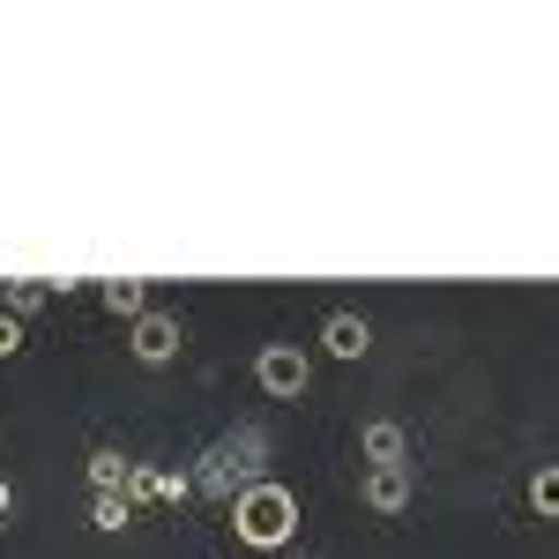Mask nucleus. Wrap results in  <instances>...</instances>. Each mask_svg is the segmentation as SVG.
Returning a JSON list of instances; mask_svg holds the SVG:
<instances>
[{
    "label": "nucleus",
    "mask_w": 559,
    "mask_h": 559,
    "mask_svg": "<svg viewBox=\"0 0 559 559\" xmlns=\"http://www.w3.org/2000/svg\"><path fill=\"white\" fill-rule=\"evenodd\" d=\"M530 508H537V522H559V463L530 471Z\"/></svg>",
    "instance_id": "obj_10"
},
{
    "label": "nucleus",
    "mask_w": 559,
    "mask_h": 559,
    "mask_svg": "<svg viewBox=\"0 0 559 559\" xmlns=\"http://www.w3.org/2000/svg\"><path fill=\"white\" fill-rule=\"evenodd\" d=\"M358 455H366L373 471H403V463H411V432L395 426V418H373V426L358 432Z\"/></svg>",
    "instance_id": "obj_5"
},
{
    "label": "nucleus",
    "mask_w": 559,
    "mask_h": 559,
    "mask_svg": "<svg viewBox=\"0 0 559 559\" xmlns=\"http://www.w3.org/2000/svg\"><path fill=\"white\" fill-rule=\"evenodd\" d=\"M299 559H313V552H299Z\"/></svg>",
    "instance_id": "obj_15"
},
{
    "label": "nucleus",
    "mask_w": 559,
    "mask_h": 559,
    "mask_svg": "<svg viewBox=\"0 0 559 559\" xmlns=\"http://www.w3.org/2000/svg\"><path fill=\"white\" fill-rule=\"evenodd\" d=\"M254 381H261V395H276V403H299L306 381H313V358H306L299 344H261L254 350Z\"/></svg>",
    "instance_id": "obj_3"
},
{
    "label": "nucleus",
    "mask_w": 559,
    "mask_h": 559,
    "mask_svg": "<svg viewBox=\"0 0 559 559\" xmlns=\"http://www.w3.org/2000/svg\"><path fill=\"white\" fill-rule=\"evenodd\" d=\"M97 299H105L112 321H142V313H150V284H142V276H105Z\"/></svg>",
    "instance_id": "obj_9"
},
{
    "label": "nucleus",
    "mask_w": 559,
    "mask_h": 559,
    "mask_svg": "<svg viewBox=\"0 0 559 559\" xmlns=\"http://www.w3.org/2000/svg\"><path fill=\"white\" fill-rule=\"evenodd\" d=\"M128 522H134V508L120 500V492H97V500H90V530H105V537H120Z\"/></svg>",
    "instance_id": "obj_12"
},
{
    "label": "nucleus",
    "mask_w": 559,
    "mask_h": 559,
    "mask_svg": "<svg viewBox=\"0 0 559 559\" xmlns=\"http://www.w3.org/2000/svg\"><path fill=\"white\" fill-rule=\"evenodd\" d=\"M411 492H418L411 463H403V471H366V508H373V515H403V508H411Z\"/></svg>",
    "instance_id": "obj_8"
},
{
    "label": "nucleus",
    "mask_w": 559,
    "mask_h": 559,
    "mask_svg": "<svg viewBox=\"0 0 559 559\" xmlns=\"http://www.w3.org/2000/svg\"><path fill=\"white\" fill-rule=\"evenodd\" d=\"M261 463H269V432H261V426L216 432L210 448H202V463H194V492L231 508V500H239L247 485H261Z\"/></svg>",
    "instance_id": "obj_1"
},
{
    "label": "nucleus",
    "mask_w": 559,
    "mask_h": 559,
    "mask_svg": "<svg viewBox=\"0 0 559 559\" xmlns=\"http://www.w3.org/2000/svg\"><path fill=\"white\" fill-rule=\"evenodd\" d=\"M8 515H15V485L0 477V530H8Z\"/></svg>",
    "instance_id": "obj_14"
},
{
    "label": "nucleus",
    "mask_w": 559,
    "mask_h": 559,
    "mask_svg": "<svg viewBox=\"0 0 559 559\" xmlns=\"http://www.w3.org/2000/svg\"><path fill=\"white\" fill-rule=\"evenodd\" d=\"M134 358H142V366H173L179 358V313L150 306V313L134 321Z\"/></svg>",
    "instance_id": "obj_4"
},
{
    "label": "nucleus",
    "mask_w": 559,
    "mask_h": 559,
    "mask_svg": "<svg viewBox=\"0 0 559 559\" xmlns=\"http://www.w3.org/2000/svg\"><path fill=\"white\" fill-rule=\"evenodd\" d=\"M231 530H239V545H254V552L292 545V537H299V492H292V485H276V477L247 485V492L231 500Z\"/></svg>",
    "instance_id": "obj_2"
},
{
    "label": "nucleus",
    "mask_w": 559,
    "mask_h": 559,
    "mask_svg": "<svg viewBox=\"0 0 559 559\" xmlns=\"http://www.w3.org/2000/svg\"><path fill=\"white\" fill-rule=\"evenodd\" d=\"M15 350H23V321H15V313H0V358H15Z\"/></svg>",
    "instance_id": "obj_13"
},
{
    "label": "nucleus",
    "mask_w": 559,
    "mask_h": 559,
    "mask_svg": "<svg viewBox=\"0 0 559 559\" xmlns=\"http://www.w3.org/2000/svg\"><path fill=\"white\" fill-rule=\"evenodd\" d=\"M128 455H120V448H97V455H90V485H97V492H120V485H128Z\"/></svg>",
    "instance_id": "obj_11"
},
{
    "label": "nucleus",
    "mask_w": 559,
    "mask_h": 559,
    "mask_svg": "<svg viewBox=\"0 0 559 559\" xmlns=\"http://www.w3.org/2000/svg\"><path fill=\"white\" fill-rule=\"evenodd\" d=\"M321 350H329V358H366V350H373V329H366V313H329V321H321Z\"/></svg>",
    "instance_id": "obj_6"
},
{
    "label": "nucleus",
    "mask_w": 559,
    "mask_h": 559,
    "mask_svg": "<svg viewBox=\"0 0 559 559\" xmlns=\"http://www.w3.org/2000/svg\"><path fill=\"white\" fill-rule=\"evenodd\" d=\"M75 284H52V276H15L8 292H0V313H15V321H31L38 306H52V299H68Z\"/></svg>",
    "instance_id": "obj_7"
}]
</instances>
